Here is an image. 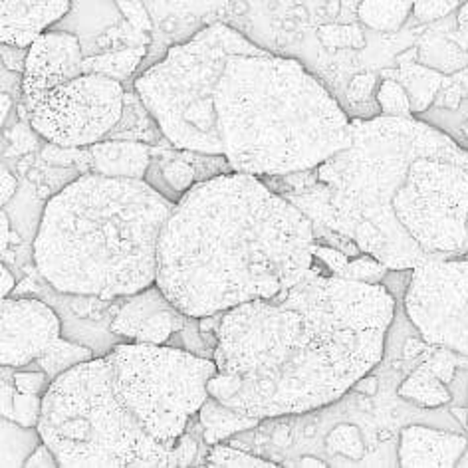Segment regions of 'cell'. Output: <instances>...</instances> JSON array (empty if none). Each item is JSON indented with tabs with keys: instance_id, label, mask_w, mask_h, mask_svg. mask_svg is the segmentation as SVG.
I'll use <instances>...</instances> for the list:
<instances>
[{
	"instance_id": "obj_1",
	"label": "cell",
	"mask_w": 468,
	"mask_h": 468,
	"mask_svg": "<svg viewBox=\"0 0 468 468\" xmlns=\"http://www.w3.org/2000/svg\"><path fill=\"white\" fill-rule=\"evenodd\" d=\"M395 318L385 284L320 274L222 314L208 393L274 419L335 403L379 366Z\"/></svg>"
},
{
	"instance_id": "obj_2",
	"label": "cell",
	"mask_w": 468,
	"mask_h": 468,
	"mask_svg": "<svg viewBox=\"0 0 468 468\" xmlns=\"http://www.w3.org/2000/svg\"><path fill=\"white\" fill-rule=\"evenodd\" d=\"M288 198L393 272L468 254V147L417 117L351 120V142Z\"/></svg>"
},
{
	"instance_id": "obj_3",
	"label": "cell",
	"mask_w": 468,
	"mask_h": 468,
	"mask_svg": "<svg viewBox=\"0 0 468 468\" xmlns=\"http://www.w3.org/2000/svg\"><path fill=\"white\" fill-rule=\"evenodd\" d=\"M312 218L249 173L193 185L159 240L157 286L189 318L272 298L314 266Z\"/></svg>"
},
{
	"instance_id": "obj_4",
	"label": "cell",
	"mask_w": 468,
	"mask_h": 468,
	"mask_svg": "<svg viewBox=\"0 0 468 468\" xmlns=\"http://www.w3.org/2000/svg\"><path fill=\"white\" fill-rule=\"evenodd\" d=\"M215 373L185 349L115 346L52 381L38 431L62 468H171Z\"/></svg>"
},
{
	"instance_id": "obj_5",
	"label": "cell",
	"mask_w": 468,
	"mask_h": 468,
	"mask_svg": "<svg viewBox=\"0 0 468 468\" xmlns=\"http://www.w3.org/2000/svg\"><path fill=\"white\" fill-rule=\"evenodd\" d=\"M173 208L145 179L81 175L46 203L34 264L64 294H137L157 282L159 240Z\"/></svg>"
},
{
	"instance_id": "obj_6",
	"label": "cell",
	"mask_w": 468,
	"mask_h": 468,
	"mask_svg": "<svg viewBox=\"0 0 468 468\" xmlns=\"http://www.w3.org/2000/svg\"><path fill=\"white\" fill-rule=\"evenodd\" d=\"M215 110L222 157L256 177L308 173L351 142V117L322 81L268 50L229 58Z\"/></svg>"
},
{
	"instance_id": "obj_7",
	"label": "cell",
	"mask_w": 468,
	"mask_h": 468,
	"mask_svg": "<svg viewBox=\"0 0 468 468\" xmlns=\"http://www.w3.org/2000/svg\"><path fill=\"white\" fill-rule=\"evenodd\" d=\"M242 32L215 22L135 80V93L159 132L181 151L222 155L215 110L217 86L234 54L261 52Z\"/></svg>"
},
{
	"instance_id": "obj_8",
	"label": "cell",
	"mask_w": 468,
	"mask_h": 468,
	"mask_svg": "<svg viewBox=\"0 0 468 468\" xmlns=\"http://www.w3.org/2000/svg\"><path fill=\"white\" fill-rule=\"evenodd\" d=\"M28 125L46 144L91 147L122 122L125 91L122 81L84 72L22 100Z\"/></svg>"
},
{
	"instance_id": "obj_9",
	"label": "cell",
	"mask_w": 468,
	"mask_h": 468,
	"mask_svg": "<svg viewBox=\"0 0 468 468\" xmlns=\"http://www.w3.org/2000/svg\"><path fill=\"white\" fill-rule=\"evenodd\" d=\"M405 314L429 346L468 357V254L413 268Z\"/></svg>"
},
{
	"instance_id": "obj_10",
	"label": "cell",
	"mask_w": 468,
	"mask_h": 468,
	"mask_svg": "<svg viewBox=\"0 0 468 468\" xmlns=\"http://www.w3.org/2000/svg\"><path fill=\"white\" fill-rule=\"evenodd\" d=\"M62 324L56 312L40 300L3 298V334L0 364L3 367H28L52 347Z\"/></svg>"
},
{
	"instance_id": "obj_11",
	"label": "cell",
	"mask_w": 468,
	"mask_h": 468,
	"mask_svg": "<svg viewBox=\"0 0 468 468\" xmlns=\"http://www.w3.org/2000/svg\"><path fill=\"white\" fill-rule=\"evenodd\" d=\"M186 320H191L189 315L175 306L155 282L137 294L125 296L112 322V332L137 344L167 346L175 334L185 330Z\"/></svg>"
},
{
	"instance_id": "obj_12",
	"label": "cell",
	"mask_w": 468,
	"mask_h": 468,
	"mask_svg": "<svg viewBox=\"0 0 468 468\" xmlns=\"http://www.w3.org/2000/svg\"><path fill=\"white\" fill-rule=\"evenodd\" d=\"M81 42L74 34L56 30L44 32L28 48L27 69L20 81L22 100L81 76L86 72Z\"/></svg>"
},
{
	"instance_id": "obj_13",
	"label": "cell",
	"mask_w": 468,
	"mask_h": 468,
	"mask_svg": "<svg viewBox=\"0 0 468 468\" xmlns=\"http://www.w3.org/2000/svg\"><path fill=\"white\" fill-rule=\"evenodd\" d=\"M72 0H0V42L30 48L60 22Z\"/></svg>"
},
{
	"instance_id": "obj_14",
	"label": "cell",
	"mask_w": 468,
	"mask_h": 468,
	"mask_svg": "<svg viewBox=\"0 0 468 468\" xmlns=\"http://www.w3.org/2000/svg\"><path fill=\"white\" fill-rule=\"evenodd\" d=\"M468 441L463 435L444 432L423 425L403 429L399 444L401 466H456L466 452Z\"/></svg>"
},
{
	"instance_id": "obj_15",
	"label": "cell",
	"mask_w": 468,
	"mask_h": 468,
	"mask_svg": "<svg viewBox=\"0 0 468 468\" xmlns=\"http://www.w3.org/2000/svg\"><path fill=\"white\" fill-rule=\"evenodd\" d=\"M91 165L100 175L108 177L145 179L151 165L149 149L144 144L101 139L90 147Z\"/></svg>"
},
{
	"instance_id": "obj_16",
	"label": "cell",
	"mask_w": 468,
	"mask_h": 468,
	"mask_svg": "<svg viewBox=\"0 0 468 468\" xmlns=\"http://www.w3.org/2000/svg\"><path fill=\"white\" fill-rule=\"evenodd\" d=\"M198 420L203 427V437L208 444H218L237 432H247L261 423L262 419L244 415L237 409H232L218 401L217 397L208 395L203 407L198 409Z\"/></svg>"
},
{
	"instance_id": "obj_17",
	"label": "cell",
	"mask_w": 468,
	"mask_h": 468,
	"mask_svg": "<svg viewBox=\"0 0 468 468\" xmlns=\"http://www.w3.org/2000/svg\"><path fill=\"white\" fill-rule=\"evenodd\" d=\"M0 435H3V452H0V466L3 468L25 466L28 456L44 442L38 427H25L8 417H3Z\"/></svg>"
},
{
	"instance_id": "obj_18",
	"label": "cell",
	"mask_w": 468,
	"mask_h": 468,
	"mask_svg": "<svg viewBox=\"0 0 468 468\" xmlns=\"http://www.w3.org/2000/svg\"><path fill=\"white\" fill-rule=\"evenodd\" d=\"M413 3L415 0H361L357 15L373 30L395 32L413 13Z\"/></svg>"
},
{
	"instance_id": "obj_19",
	"label": "cell",
	"mask_w": 468,
	"mask_h": 468,
	"mask_svg": "<svg viewBox=\"0 0 468 468\" xmlns=\"http://www.w3.org/2000/svg\"><path fill=\"white\" fill-rule=\"evenodd\" d=\"M147 54V46H130V48L115 50V52H101L96 56H86L84 69L93 74H103L117 81L130 78L139 64L144 62Z\"/></svg>"
},
{
	"instance_id": "obj_20",
	"label": "cell",
	"mask_w": 468,
	"mask_h": 468,
	"mask_svg": "<svg viewBox=\"0 0 468 468\" xmlns=\"http://www.w3.org/2000/svg\"><path fill=\"white\" fill-rule=\"evenodd\" d=\"M444 385L447 383H442L437 378V373L431 369V366L423 364L405 379L399 395L420 407H439L451 401V393Z\"/></svg>"
},
{
	"instance_id": "obj_21",
	"label": "cell",
	"mask_w": 468,
	"mask_h": 468,
	"mask_svg": "<svg viewBox=\"0 0 468 468\" xmlns=\"http://www.w3.org/2000/svg\"><path fill=\"white\" fill-rule=\"evenodd\" d=\"M91 357L93 356L90 347L68 342L64 337H58L52 347L37 359V364L40 366V369L48 373L50 379L54 381L58 376H62L64 371L72 369L78 364H84V361H90Z\"/></svg>"
},
{
	"instance_id": "obj_22",
	"label": "cell",
	"mask_w": 468,
	"mask_h": 468,
	"mask_svg": "<svg viewBox=\"0 0 468 468\" xmlns=\"http://www.w3.org/2000/svg\"><path fill=\"white\" fill-rule=\"evenodd\" d=\"M403 80L409 88L407 93L411 98L413 112H425L429 108L442 81L437 72H431V69L419 66L403 69Z\"/></svg>"
},
{
	"instance_id": "obj_23",
	"label": "cell",
	"mask_w": 468,
	"mask_h": 468,
	"mask_svg": "<svg viewBox=\"0 0 468 468\" xmlns=\"http://www.w3.org/2000/svg\"><path fill=\"white\" fill-rule=\"evenodd\" d=\"M207 464L215 466V468H222V466H227V468H272V466H280L271 461L261 459V456L225 447V444H220V442L213 444V449L208 451Z\"/></svg>"
},
{
	"instance_id": "obj_24",
	"label": "cell",
	"mask_w": 468,
	"mask_h": 468,
	"mask_svg": "<svg viewBox=\"0 0 468 468\" xmlns=\"http://www.w3.org/2000/svg\"><path fill=\"white\" fill-rule=\"evenodd\" d=\"M378 103L383 115L391 117H409L413 113L411 98L403 84L395 80H385L378 88Z\"/></svg>"
},
{
	"instance_id": "obj_25",
	"label": "cell",
	"mask_w": 468,
	"mask_h": 468,
	"mask_svg": "<svg viewBox=\"0 0 468 468\" xmlns=\"http://www.w3.org/2000/svg\"><path fill=\"white\" fill-rule=\"evenodd\" d=\"M159 173L163 177V183L169 186V191L173 195H177L179 198L189 191L193 185L198 183L197 169L191 165V163H186L183 159H171V161L161 163Z\"/></svg>"
},
{
	"instance_id": "obj_26",
	"label": "cell",
	"mask_w": 468,
	"mask_h": 468,
	"mask_svg": "<svg viewBox=\"0 0 468 468\" xmlns=\"http://www.w3.org/2000/svg\"><path fill=\"white\" fill-rule=\"evenodd\" d=\"M42 403H44L42 395L22 393L15 389L13 403H10L8 411L3 413V417L13 419L25 427H38L40 417H42Z\"/></svg>"
},
{
	"instance_id": "obj_27",
	"label": "cell",
	"mask_w": 468,
	"mask_h": 468,
	"mask_svg": "<svg viewBox=\"0 0 468 468\" xmlns=\"http://www.w3.org/2000/svg\"><path fill=\"white\" fill-rule=\"evenodd\" d=\"M389 268L381 264L373 256L361 252L357 259L347 261L346 268L342 271V278L357 280V282H369V284H379L383 276H388Z\"/></svg>"
},
{
	"instance_id": "obj_28",
	"label": "cell",
	"mask_w": 468,
	"mask_h": 468,
	"mask_svg": "<svg viewBox=\"0 0 468 468\" xmlns=\"http://www.w3.org/2000/svg\"><path fill=\"white\" fill-rule=\"evenodd\" d=\"M456 8H461L459 0H415L413 15L420 22H432L449 16Z\"/></svg>"
},
{
	"instance_id": "obj_29",
	"label": "cell",
	"mask_w": 468,
	"mask_h": 468,
	"mask_svg": "<svg viewBox=\"0 0 468 468\" xmlns=\"http://www.w3.org/2000/svg\"><path fill=\"white\" fill-rule=\"evenodd\" d=\"M115 5L133 30L145 34L151 32V27L154 25H151V16L142 0H115Z\"/></svg>"
},
{
	"instance_id": "obj_30",
	"label": "cell",
	"mask_w": 468,
	"mask_h": 468,
	"mask_svg": "<svg viewBox=\"0 0 468 468\" xmlns=\"http://www.w3.org/2000/svg\"><path fill=\"white\" fill-rule=\"evenodd\" d=\"M15 388L22 393H32V395H46L50 389L52 379L44 369L38 371H16L13 376Z\"/></svg>"
},
{
	"instance_id": "obj_31",
	"label": "cell",
	"mask_w": 468,
	"mask_h": 468,
	"mask_svg": "<svg viewBox=\"0 0 468 468\" xmlns=\"http://www.w3.org/2000/svg\"><path fill=\"white\" fill-rule=\"evenodd\" d=\"M0 52H3L5 69H10V72H16V74H25L28 48H22V46H13V44H3L0 46Z\"/></svg>"
},
{
	"instance_id": "obj_32",
	"label": "cell",
	"mask_w": 468,
	"mask_h": 468,
	"mask_svg": "<svg viewBox=\"0 0 468 468\" xmlns=\"http://www.w3.org/2000/svg\"><path fill=\"white\" fill-rule=\"evenodd\" d=\"M197 456V441L189 435V432H183V437L179 439L177 447L173 449L171 454V468L173 466H191V463L195 461Z\"/></svg>"
},
{
	"instance_id": "obj_33",
	"label": "cell",
	"mask_w": 468,
	"mask_h": 468,
	"mask_svg": "<svg viewBox=\"0 0 468 468\" xmlns=\"http://www.w3.org/2000/svg\"><path fill=\"white\" fill-rule=\"evenodd\" d=\"M80 149L81 147H62L48 144L42 151V159L52 163V165H72L80 157Z\"/></svg>"
},
{
	"instance_id": "obj_34",
	"label": "cell",
	"mask_w": 468,
	"mask_h": 468,
	"mask_svg": "<svg viewBox=\"0 0 468 468\" xmlns=\"http://www.w3.org/2000/svg\"><path fill=\"white\" fill-rule=\"evenodd\" d=\"M27 468H60V461H58L56 452L48 447V444L42 442L34 451L25 464Z\"/></svg>"
},
{
	"instance_id": "obj_35",
	"label": "cell",
	"mask_w": 468,
	"mask_h": 468,
	"mask_svg": "<svg viewBox=\"0 0 468 468\" xmlns=\"http://www.w3.org/2000/svg\"><path fill=\"white\" fill-rule=\"evenodd\" d=\"M373 86H376V78L371 74H357L351 80L347 96L351 98V101H366L371 96Z\"/></svg>"
},
{
	"instance_id": "obj_36",
	"label": "cell",
	"mask_w": 468,
	"mask_h": 468,
	"mask_svg": "<svg viewBox=\"0 0 468 468\" xmlns=\"http://www.w3.org/2000/svg\"><path fill=\"white\" fill-rule=\"evenodd\" d=\"M16 189H18L16 177L3 165V171H0V203H3V207L13 201Z\"/></svg>"
},
{
	"instance_id": "obj_37",
	"label": "cell",
	"mask_w": 468,
	"mask_h": 468,
	"mask_svg": "<svg viewBox=\"0 0 468 468\" xmlns=\"http://www.w3.org/2000/svg\"><path fill=\"white\" fill-rule=\"evenodd\" d=\"M456 28H459V37L456 42L461 44V48L468 52V0L459 8V16H456Z\"/></svg>"
},
{
	"instance_id": "obj_38",
	"label": "cell",
	"mask_w": 468,
	"mask_h": 468,
	"mask_svg": "<svg viewBox=\"0 0 468 468\" xmlns=\"http://www.w3.org/2000/svg\"><path fill=\"white\" fill-rule=\"evenodd\" d=\"M34 132L32 127L30 130H27L25 125H20V130L18 127H15V132H13V144L20 149V151H30L32 147H34Z\"/></svg>"
},
{
	"instance_id": "obj_39",
	"label": "cell",
	"mask_w": 468,
	"mask_h": 468,
	"mask_svg": "<svg viewBox=\"0 0 468 468\" xmlns=\"http://www.w3.org/2000/svg\"><path fill=\"white\" fill-rule=\"evenodd\" d=\"M15 286H16V280H15L13 272H10L3 262V266H0V296L8 298L10 294H13Z\"/></svg>"
},
{
	"instance_id": "obj_40",
	"label": "cell",
	"mask_w": 468,
	"mask_h": 468,
	"mask_svg": "<svg viewBox=\"0 0 468 468\" xmlns=\"http://www.w3.org/2000/svg\"><path fill=\"white\" fill-rule=\"evenodd\" d=\"M0 242H3V254H5L10 242V220H8V215L5 213V208L3 213H0Z\"/></svg>"
},
{
	"instance_id": "obj_41",
	"label": "cell",
	"mask_w": 468,
	"mask_h": 468,
	"mask_svg": "<svg viewBox=\"0 0 468 468\" xmlns=\"http://www.w3.org/2000/svg\"><path fill=\"white\" fill-rule=\"evenodd\" d=\"M10 108H13V96L8 91H3V96H0V123H3V127L10 115Z\"/></svg>"
},
{
	"instance_id": "obj_42",
	"label": "cell",
	"mask_w": 468,
	"mask_h": 468,
	"mask_svg": "<svg viewBox=\"0 0 468 468\" xmlns=\"http://www.w3.org/2000/svg\"><path fill=\"white\" fill-rule=\"evenodd\" d=\"M296 466H327V464L320 459H314V456H303V459L298 461Z\"/></svg>"
},
{
	"instance_id": "obj_43",
	"label": "cell",
	"mask_w": 468,
	"mask_h": 468,
	"mask_svg": "<svg viewBox=\"0 0 468 468\" xmlns=\"http://www.w3.org/2000/svg\"><path fill=\"white\" fill-rule=\"evenodd\" d=\"M466 427H468V415H466Z\"/></svg>"
}]
</instances>
